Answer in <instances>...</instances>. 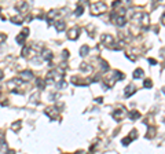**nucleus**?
Masks as SVG:
<instances>
[{
	"label": "nucleus",
	"mask_w": 165,
	"mask_h": 154,
	"mask_svg": "<svg viewBox=\"0 0 165 154\" xmlns=\"http://www.w3.org/2000/svg\"><path fill=\"white\" fill-rule=\"evenodd\" d=\"M143 87H145V88H151L153 81L150 80V79H145V81H143Z\"/></svg>",
	"instance_id": "obj_24"
},
{
	"label": "nucleus",
	"mask_w": 165,
	"mask_h": 154,
	"mask_svg": "<svg viewBox=\"0 0 165 154\" xmlns=\"http://www.w3.org/2000/svg\"><path fill=\"white\" fill-rule=\"evenodd\" d=\"M106 10H108V6L103 1H96V3L91 4V14L92 15H101L102 12H105Z\"/></svg>",
	"instance_id": "obj_1"
},
{
	"label": "nucleus",
	"mask_w": 165,
	"mask_h": 154,
	"mask_svg": "<svg viewBox=\"0 0 165 154\" xmlns=\"http://www.w3.org/2000/svg\"><path fill=\"white\" fill-rule=\"evenodd\" d=\"M74 154H85V151H83V150H78V151H76Z\"/></svg>",
	"instance_id": "obj_39"
},
{
	"label": "nucleus",
	"mask_w": 165,
	"mask_h": 154,
	"mask_svg": "<svg viewBox=\"0 0 165 154\" xmlns=\"http://www.w3.org/2000/svg\"><path fill=\"white\" fill-rule=\"evenodd\" d=\"M99 62H101V66L103 70H109V63L106 61H103L102 58H99Z\"/></svg>",
	"instance_id": "obj_25"
},
{
	"label": "nucleus",
	"mask_w": 165,
	"mask_h": 154,
	"mask_svg": "<svg viewBox=\"0 0 165 154\" xmlns=\"http://www.w3.org/2000/svg\"><path fill=\"white\" fill-rule=\"evenodd\" d=\"M162 92H164V94H165V87H164V88H162Z\"/></svg>",
	"instance_id": "obj_42"
},
{
	"label": "nucleus",
	"mask_w": 165,
	"mask_h": 154,
	"mask_svg": "<svg viewBox=\"0 0 165 154\" xmlns=\"http://www.w3.org/2000/svg\"><path fill=\"white\" fill-rule=\"evenodd\" d=\"M10 21H11L14 25H22V17H19V15L18 17H11Z\"/></svg>",
	"instance_id": "obj_19"
},
{
	"label": "nucleus",
	"mask_w": 165,
	"mask_h": 154,
	"mask_svg": "<svg viewBox=\"0 0 165 154\" xmlns=\"http://www.w3.org/2000/svg\"><path fill=\"white\" fill-rule=\"evenodd\" d=\"M80 69H81V72H84V73H89V72H92V66L88 65V63H81Z\"/></svg>",
	"instance_id": "obj_18"
},
{
	"label": "nucleus",
	"mask_w": 165,
	"mask_h": 154,
	"mask_svg": "<svg viewBox=\"0 0 165 154\" xmlns=\"http://www.w3.org/2000/svg\"><path fill=\"white\" fill-rule=\"evenodd\" d=\"M65 85H66V83H65L64 80H62V81H59V83H57V87H58V88H64Z\"/></svg>",
	"instance_id": "obj_32"
},
{
	"label": "nucleus",
	"mask_w": 165,
	"mask_h": 154,
	"mask_svg": "<svg viewBox=\"0 0 165 154\" xmlns=\"http://www.w3.org/2000/svg\"><path fill=\"white\" fill-rule=\"evenodd\" d=\"M58 15V11L57 10H51L50 12H48V15H47V21H48V24H52V19L55 18V17H57Z\"/></svg>",
	"instance_id": "obj_13"
},
{
	"label": "nucleus",
	"mask_w": 165,
	"mask_h": 154,
	"mask_svg": "<svg viewBox=\"0 0 165 154\" xmlns=\"http://www.w3.org/2000/svg\"><path fill=\"white\" fill-rule=\"evenodd\" d=\"M72 84H74V85H83V87H87L91 83H94V81H98V79H88V80H84V79H80V77H72Z\"/></svg>",
	"instance_id": "obj_3"
},
{
	"label": "nucleus",
	"mask_w": 165,
	"mask_h": 154,
	"mask_svg": "<svg viewBox=\"0 0 165 154\" xmlns=\"http://www.w3.org/2000/svg\"><path fill=\"white\" fill-rule=\"evenodd\" d=\"M0 91H1V88H0Z\"/></svg>",
	"instance_id": "obj_44"
},
{
	"label": "nucleus",
	"mask_w": 165,
	"mask_h": 154,
	"mask_svg": "<svg viewBox=\"0 0 165 154\" xmlns=\"http://www.w3.org/2000/svg\"><path fill=\"white\" fill-rule=\"evenodd\" d=\"M11 130H13V131H19V130H21V121L14 123L13 125H11Z\"/></svg>",
	"instance_id": "obj_26"
},
{
	"label": "nucleus",
	"mask_w": 165,
	"mask_h": 154,
	"mask_svg": "<svg viewBox=\"0 0 165 154\" xmlns=\"http://www.w3.org/2000/svg\"><path fill=\"white\" fill-rule=\"evenodd\" d=\"M102 41H103V44L106 45V47H109V48H114V37L112 36V35H103L102 36Z\"/></svg>",
	"instance_id": "obj_6"
},
{
	"label": "nucleus",
	"mask_w": 165,
	"mask_h": 154,
	"mask_svg": "<svg viewBox=\"0 0 165 154\" xmlns=\"http://www.w3.org/2000/svg\"><path fill=\"white\" fill-rule=\"evenodd\" d=\"M102 100H103L102 98H96V99H95V102H96V103H102Z\"/></svg>",
	"instance_id": "obj_38"
},
{
	"label": "nucleus",
	"mask_w": 165,
	"mask_h": 154,
	"mask_svg": "<svg viewBox=\"0 0 165 154\" xmlns=\"http://www.w3.org/2000/svg\"><path fill=\"white\" fill-rule=\"evenodd\" d=\"M21 79L22 80H30V79H33V72L32 70H24V72H21Z\"/></svg>",
	"instance_id": "obj_11"
},
{
	"label": "nucleus",
	"mask_w": 165,
	"mask_h": 154,
	"mask_svg": "<svg viewBox=\"0 0 165 154\" xmlns=\"http://www.w3.org/2000/svg\"><path fill=\"white\" fill-rule=\"evenodd\" d=\"M110 18H112V21L114 22V25H117V26H124V25L127 24V18H125V15H122V14H120V12H112V15H110Z\"/></svg>",
	"instance_id": "obj_2"
},
{
	"label": "nucleus",
	"mask_w": 165,
	"mask_h": 154,
	"mask_svg": "<svg viewBox=\"0 0 165 154\" xmlns=\"http://www.w3.org/2000/svg\"><path fill=\"white\" fill-rule=\"evenodd\" d=\"M112 6H113V7H114V8H116V7L121 6V1H113V3H112Z\"/></svg>",
	"instance_id": "obj_35"
},
{
	"label": "nucleus",
	"mask_w": 165,
	"mask_h": 154,
	"mask_svg": "<svg viewBox=\"0 0 165 154\" xmlns=\"http://www.w3.org/2000/svg\"><path fill=\"white\" fill-rule=\"evenodd\" d=\"M147 61H149V63H150V65H157V61H156V59H153V58H149Z\"/></svg>",
	"instance_id": "obj_34"
},
{
	"label": "nucleus",
	"mask_w": 165,
	"mask_h": 154,
	"mask_svg": "<svg viewBox=\"0 0 165 154\" xmlns=\"http://www.w3.org/2000/svg\"><path fill=\"white\" fill-rule=\"evenodd\" d=\"M36 85H37L40 90H44V87H45L44 80H43V79H37V80H36Z\"/></svg>",
	"instance_id": "obj_23"
},
{
	"label": "nucleus",
	"mask_w": 165,
	"mask_h": 154,
	"mask_svg": "<svg viewBox=\"0 0 165 154\" xmlns=\"http://www.w3.org/2000/svg\"><path fill=\"white\" fill-rule=\"evenodd\" d=\"M28 35H29V29H28V28H24V29H22V32H21L18 36H17L15 41H17L18 44H21V45H22V44L25 43V39L28 37Z\"/></svg>",
	"instance_id": "obj_8"
},
{
	"label": "nucleus",
	"mask_w": 165,
	"mask_h": 154,
	"mask_svg": "<svg viewBox=\"0 0 165 154\" xmlns=\"http://www.w3.org/2000/svg\"><path fill=\"white\" fill-rule=\"evenodd\" d=\"M0 138H3V134H1V131H0Z\"/></svg>",
	"instance_id": "obj_41"
},
{
	"label": "nucleus",
	"mask_w": 165,
	"mask_h": 154,
	"mask_svg": "<svg viewBox=\"0 0 165 154\" xmlns=\"http://www.w3.org/2000/svg\"><path fill=\"white\" fill-rule=\"evenodd\" d=\"M164 66H165V62H164Z\"/></svg>",
	"instance_id": "obj_43"
},
{
	"label": "nucleus",
	"mask_w": 165,
	"mask_h": 154,
	"mask_svg": "<svg viewBox=\"0 0 165 154\" xmlns=\"http://www.w3.org/2000/svg\"><path fill=\"white\" fill-rule=\"evenodd\" d=\"M78 33H80V29L78 28H72L69 32H68V37L70 40H77L78 39Z\"/></svg>",
	"instance_id": "obj_9"
},
{
	"label": "nucleus",
	"mask_w": 165,
	"mask_h": 154,
	"mask_svg": "<svg viewBox=\"0 0 165 154\" xmlns=\"http://www.w3.org/2000/svg\"><path fill=\"white\" fill-rule=\"evenodd\" d=\"M55 29H57L58 32H64L65 29H66V24L65 22H62V21H58V22H55Z\"/></svg>",
	"instance_id": "obj_14"
},
{
	"label": "nucleus",
	"mask_w": 165,
	"mask_h": 154,
	"mask_svg": "<svg viewBox=\"0 0 165 154\" xmlns=\"http://www.w3.org/2000/svg\"><path fill=\"white\" fill-rule=\"evenodd\" d=\"M45 114L50 117V120H57L58 116H59V110H58L57 106H51V107L45 109Z\"/></svg>",
	"instance_id": "obj_4"
},
{
	"label": "nucleus",
	"mask_w": 165,
	"mask_h": 154,
	"mask_svg": "<svg viewBox=\"0 0 165 154\" xmlns=\"http://www.w3.org/2000/svg\"><path fill=\"white\" fill-rule=\"evenodd\" d=\"M6 154H15V150H13V149H10V150H7Z\"/></svg>",
	"instance_id": "obj_36"
},
{
	"label": "nucleus",
	"mask_w": 165,
	"mask_h": 154,
	"mask_svg": "<svg viewBox=\"0 0 165 154\" xmlns=\"http://www.w3.org/2000/svg\"><path fill=\"white\" fill-rule=\"evenodd\" d=\"M136 138H138V131H136V130H132L131 132H129V135L125 136V138L121 140V143H122L124 146H128V145L132 142V140H135Z\"/></svg>",
	"instance_id": "obj_5"
},
{
	"label": "nucleus",
	"mask_w": 165,
	"mask_h": 154,
	"mask_svg": "<svg viewBox=\"0 0 165 154\" xmlns=\"http://www.w3.org/2000/svg\"><path fill=\"white\" fill-rule=\"evenodd\" d=\"M29 51H30V48H29L28 45H25V47H24V50H22V56H26L28 54H29Z\"/></svg>",
	"instance_id": "obj_28"
},
{
	"label": "nucleus",
	"mask_w": 165,
	"mask_h": 154,
	"mask_svg": "<svg viewBox=\"0 0 165 154\" xmlns=\"http://www.w3.org/2000/svg\"><path fill=\"white\" fill-rule=\"evenodd\" d=\"M17 8H28V4H26L25 1H19L18 4H17Z\"/></svg>",
	"instance_id": "obj_27"
},
{
	"label": "nucleus",
	"mask_w": 165,
	"mask_h": 154,
	"mask_svg": "<svg viewBox=\"0 0 165 154\" xmlns=\"http://www.w3.org/2000/svg\"><path fill=\"white\" fill-rule=\"evenodd\" d=\"M6 39H7V35H4V33H0V44L4 43V41H6Z\"/></svg>",
	"instance_id": "obj_30"
},
{
	"label": "nucleus",
	"mask_w": 165,
	"mask_h": 154,
	"mask_svg": "<svg viewBox=\"0 0 165 154\" xmlns=\"http://www.w3.org/2000/svg\"><path fill=\"white\" fill-rule=\"evenodd\" d=\"M161 24H164V25H165V12H164V15L161 17Z\"/></svg>",
	"instance_id": "obj_37"
},
{
	"label": "nucleus",
	"mask_w": 165,
	"mask_h": 154,
	"mask_svg": "<svg viewBox=\"0 0 165 154\" xmlns=\"http://www.w3.org/2000/svg\"><path fill=\"white\" fill-rule=\"evenodd\" d=\"M136 90H138V88H136V87L133 85V84H129V85H128L127 88H125V92H124V95H125V98H131V96H132L133 94L136 92Z\"/></svg>",
	"instance_id": "obj_10"
},
{
	"label": "nucleus",
	"mask_w": 165,
	"mask_h": 154,
	"mask_svg": "<svg viewBox=\"0 0 165 154\" xmlns=\"http://www.w3.org/2000/svg\"><path fill=\"white\" fill-rule=\"evenodd\" d=\"M83 12H84V7H83V4L80 3V4H77V7H76V11H74V14H76L77 17H80Z\"/></svg>",
	"instance_id": "obj_20"
},
{
	"label": "nucleus",
	"mask_w": 165,
	"mask_h": 154,
	"mask_svg": "<svg viewBox=\"0 0 165 154\" xmlns=\"http://www.w3.org/2000/svg\"><path fill=\"white\" fill-rule=\"evenodd\" d=\"M156 132H157V130H156L154 127H149V130H147V135H146V139H153V138L156 136Z\"/></svg>",
	"instance_id": "obj_15"
},
{
	"label": "nucleus",
	"mask_w": 165,
	"mask_h": 154,
	"mask_svg": "<svg viewBox=\"0 0 165 154\" xmlns=\"http://www.w3.org/2000/svg\"><path fill=\"white\" fill-rule=\"evenodd\" d=\"M143 76H145V72H143L140 68H138L135 72H133V79H136V80H138V79H142Z\"/></svg>",
	"instance_id": "obj_17"
},
{
	"label": "nucleus",
	"mask_w": 165,
	"mask_h": 154,
	"mask_svg": "<svg viewBox=\"0 0 165 154\" xmlns=\"http://www.w3.org/2000/svg\"><path fill=\"white\" fill-rule=\"evenodd\" d=\"M88 52H89V47H88V45H83L81 48H80V55H81V56H85Z\"/></svg>",
	"instance_id": "obj_21"
},
{
	"label": "nucleus",
	"mask_w": 165,
	"mask_h": 154,
	"mask_svg": "<svg viewBox=\"0 0 165 154\" xmlns=\"http://www.w3.org/2000/svg\"><path fill=\"white\" fill-rule=\"evenodd\" d=\"M6 147H7V143L4 140H1L0 142V150H3V149H6Z\"/></svg>",
	"instance_id": "obj_33"
},
{
	"label": "nucleus",
	"mask_w": 165,
	"mask_h": 154,
	"mask_svg": "<svg viewBox=\"0 0 165 154\" xmlns=\"http://www.w3.org/2000/svg\"><path fill=\"white\" fill-rule=\"evenodd\" d=\"M37 98H39V92H36V94H33L32 96H30V100H32V102H37V100H36Z\"/></svg>",
	"instance_id": "obj_31"
},
{
	"label": "nucleus",
	"mask_w": 165,
	"mask_h": 154,
	"mask_svg": "<svg viewBox=\"0 0 165 154\" xmlns=\"http://www.w3.org/2000/svg\"><path fill=\"white\" fill-rule=\"evenodd\" d=\"M62 58H64V59H68V58H69V51H68V50H64V51H62Z\"/></svg>",
	"instance_id": "obj_29"
},
{
	"label": "nucleus",
	"mask_w": 165,
	"mask_h": 154,
	"mask_svg": "<svg viewBox=\"0 0 165 154\" xmlns=\"http://www.w3.org/2000/svg\"><path fill=\"white\" fill-rule=\"evenodd\" d=\"M3 76H4V73H3V70H0V81H1V79H3Z\"/></svg>",
	"instance_id": "obj_40"
},
{
	"label": "nucleus",
	"mask_w": 165,
	"mask_h": 154,
	"mask_svg": "<svg viewBox=\"0 0 165 154\" xmlns=\"http://www.w3.org/2000/svg\"><path fill=\"white\" fill-rule=\"evenodd\" d=\"M113 76L117 77V80H124V79H125V76L121 73L120 70H114V72H113Z\"/></svg>",
	"instance_id": "obj_22"
},
{
	"label": "nucleus",
	"mask_w": 165,
	"mask_h": 154,
	"mask_svg": "<svg viewBox=\"0 0 165 154\" xmlns=\"http://www.w3.org/2000/svg\"><path fill=\"white\" fill-rule=\"evenodd\" d=\"M125 116H127V110H125L124 107H118V109H116L114 113H113V118H116V121H121Z\"/></svg>",
	"instance_id": "obj_7"
},
{
	"label": "nucleus",
	"mask_w": 165,
	"mask_h": 154,
	"mask_svg": "<svg viewBox=\"0 0 165 154\" xmlns=\"http://www.w3.org/2000/svg\"><path fill=\"white\" fill-rule=\"evenodd\" d=\"M41 56H43L44 61H51V59H52V52H51L48 48H44L43 52H41Z\"/></svg>",
	"instance_id": "obj_12"
},
{
	"label": "nucleus",
	"mask_w": 165,
	"mask_h": 154,
	"mask_svg": "<svg viewBox=\"0 0 165 154\" xmlns=\"http://www.w3.org/2000/svg\"><path fill=\"white\" fill-rule=\"evenodd\" d=\"M128 117L131 118V120H138L140 117V113L136 110H131V111H128Z\"/></svg>",
	"instance_id": "obj_16"
}]
</instances>
